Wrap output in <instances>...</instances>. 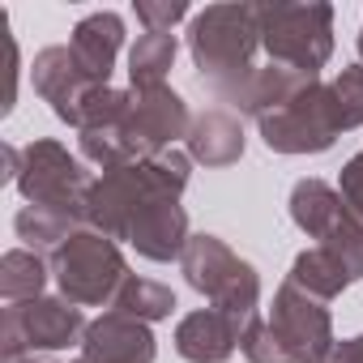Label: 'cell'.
Returning a JSON list of instances; mask_svg holds the SVG:
<instances>
[{
    "instance_id": "11",
    "label": "cell",
    "mask_w": 363,
    "mask_h": 363,
    "mask_svg": "<svg viewBox=\"0 0 363 363\" xmlns=\"http://www.w3.org/2000/svg\"><path fill=\"white\" fill-rule=\"evenodd\" d=\"M30 77H35V90L43 103H52L56 120L82 128L86 120V107L94 103L99 90H107L103 82H94L86 73V65L73 56V48H43L30 65Z\"/></svg>"
},
{
    "instance_id": "7",
    "label": "cell",
    "mask_w": 363,
    "mask_h": 363,
    "mask_svg": "<svg viewBox=\"0 0 363 363\" xmlns=\"http://www.w3.org/2000/svg\"><path fill=\"white\" fill-rule=\"evenodd\" d=\"M261 137L274 154H325L346 128L333 103V90L316 77L308 82L291 103H282L278 111L261 116Z\"/></svg>"
},
{
    "instance_id": "18",
    "label": "cell",
    "mask_w": 363,
    "mask_h": 363,
    "mask_svg": "<svg viewBox=\"0 0 363 363\" xmlns=\"http://www.w3.org/2000/svg\"><path fill=\"white\" fill-rule=\"evenodd\" d=\"M291 286H299V291H308L312 299H333V295H342L346 286H350V274H346V265L329 252V248H308V252H299L295 257V265H291V278H286Z\"/></svg>"
},
{
    "instance_id": "15",
    "label": "cell",
    "mask_w": 363,
    "mask_h": 363,
    "mask_svg": "<svg viewBox=\"0 0 363 363\" xmlns=\"http://www.w3.org/2000/svg\"><path fill=\"white\" fill-rule=\"evenodd\" d=\"M189 214L179 210V201H162L150 214L137 218V227L128 231V244L145 257V261H175L189 248Z\"/></svg>"
},
{
    "instance_id": "23",
    "label": "cell",
    "mask_w": 363,
    "mask_h": 363,
    "mask_svg": "<svg viewBox=\"0 0 363 363\" xmlns=\"http://www.w3.org/2000/svg\"><path fill=\"white\" fill-rule=\"evenodd\" d=\"M240 350L248 354V363H295L291 350L282 346V337L274 333V325L261 320V316L248 320V329H244V337H240Z\"/></svg>"
},
{
    "instance_id": "6",
    "label": "cell",
    "mask_w": 363,
    "mask_h": 363,
    "mask_svg": "<svg viewBox=\"0 0 363 363\" xmlns=\"http://www.w3.org/2000/svg\"><path fill=\"white\" fill-rule=\"evenodd\" d=\"M13 184L26 197V206L60 210V214H73V218L86 223V201H90L94 179L60 141H30L22 150Z\"/></svg>"
},
{
    "instance_id": "8",
    "label": "cell",
    "mask_w": 363,
    "mask_h": 363,
    "mask_svg": "<svg viewBox=\"0 0 363 363\" xmlns=\"http://www.w3.org/2000/svg\"><path fill=\"white\" fill-rule=\"evenodd\" d=\"M86 316L77 303L69 299H30V303H13L5 308V325H0V354L5 363H22V354L35 350H65L77 346L86 337Z\"/></svg>"
},
{
    "instance_id": "30",
    "label": "cell",
    "mask_w": 363,
    "mask_h": 363,
    "mask_svg": "<svg viewBox=\"0 0 363 363\" xmlns=\"http://www.w3.org/2000/svg\"><path fill=\"white\" fill-rule=\"evenodd\" d=\"M77 363H90V359H86V354H82V359H77Z\"/></svg>"
},
{
    "instance_id": "28",
    "label": "cell",
    "mask_w": 363,
    "mask_h": 363,
    "mask_svg": "<svg viewBox=\"0 0 363 363\" xmlns=\"http://www.w3.org/2000/svg\"><path fill=\"white\" fill-rule=\"evenodd\" d=\"M22 363H52V359H35V354H30V359H22Z\"/></svg>"
},
{
    "instance_id": "27",
    "label": "cell",
    "mask_w": 363,
    "mask_h": 363,
    "mask_svg": "<svg viewBox=\"0 0 363 363\" xmlns=\"http://www.w3.org/2000/svg\"><path fill=\"white\" fill-rule=\"evenodd\" d=\"M320 363H363V337H350V342L333 346Z\"/></svg>"
},
{
    "instance_id": "9",
    "label": "cell",
    "mask_w": 363,
    "mask_h": 363,
    "mask_svg": "<svg viewBox=\"0 0 363 363\" xmlns=\"http://www.w3.org/2000/svg\"><path fill=\"white\" fill-rule=\"evenodd\" d=\"M193 116L171 86L154 90H128V111H124V133L133 145V158H158L171 150L175 137H189Z\"/></svg>"
},
{
    "instance_id": "21",
    "label": "cell",
    "mask_w": 363,
    "mask_h": 363,
    "mask_svg": "<svg viewBox=\"0 0 363 363\" xmlns=\"http://www.w3.org/2000/svg\"><path fill=\"white\" fill-rule=\"evenodd\" d=\"M13 227H18V240H26L35 252H56L69 235H77V231H82V218L60 214V210H39V206H26V210H18Z\"/></svg>"
},
{
    "instance_id": "26",
    "label": "cell",
    "mask_w": 363,
    "mask_h": 363,
    "mask_svg": "<svg viewBox=\"0 0 363 363\" xmlns=\"http://www.w3.org/2000/svg\"><path fill=\"white\" fill-rule=\"evenodd\" d=\"M337 193H342V201H346V210L350 214H359L363 218V150L342 167V179H337Z\"/></svg>"
},
{
    "instance_id": "4",
    "label": "cell",
    "mask_w": 363,
    "mask_h": 363,
    "mask_svg": "<svg viewBox=\"0 0 363 363\" xmlns=\"http://www.w3.org/2000/svg\"><path fill=\"white\" fill-rule=\"evenodd\" d=\"M52 278L60 286V299L77 308H103L116 303L120 286L128 282V265L116 240H107L94 227H82L52 252Z\"/></svg>"
},
{
    "instance_id": "13",
    "label": "cell",
    "mask_w": 363,
    "mask_h": 363,
    "mask_svg": "<svg viewBox=\"0 0 363 363\" xmlns=\"http://www.w3.org/2000/svg\"><path fill=\"white\" fill-rule=\"evenodd\" d=\"M248 320L223 312V308H201V312H189L175 329V350L184 354L189 363H223L235 354L240 337H244Z\"/></svg>"
},
{
    "instance_id": "10",
    "label": "cell",
    "mask_w": 363,
    "mask_h": 363,
    "mask_svg": "<svg viewBox=\"0 0 363 363\" xmlns=\"http://www.w3.org/2000/svg\"><path fill=\"white\" fill-rule=\"evenodd\" d=\"M274 333L282 337V346L291 350L295 363H320L333 350V320L325 299H312L308 291L282 282L274 295V316H269Z\"/></svg>"
},
{
    "instance_id": "1",
    "label": "cell",
    "mask_w": 363,
    "mask_h": 363,
    "mask_svg": "<svg viewBox=\"0 0 363 363\" xmlns=\"http://www.w3.org/2000/svg\"><path fill=\"white\" fill-rule=\"evenodd\" d=\"M184 189H189V154L179 150L116 167L103 179H94L86 201V223L107 240H128L141 214H150L162 201H179Z\"/></svg>"
},
{
    "instance_id": "16",
    "label": "cell",
    "mask_w": 363,
    "mask_h": 363,
    "mask_svg": "<svg viewBox=\"0 0 363 363\" xmlns=\"http://www.w3.org/2000/svg\"><path fill=\"white\" fill-rule=\"evenodd\" d=\"M291 218H295V227H299L308 240L325 244V240L342 227L346 201H342L337 189L325 184V179H299V184L291 189Z\"/></svg>"
},
{
    "instance_id": "22",
    "label": "cell",
    "mask_w": 363,
    "mask_h": 363,
    "mask_svg": "<svg viewBox=\"0 0 363 363\" xmlns=\"http://www.w3.org/2000/svg\"><path fill=\"white\" fill-rule=\"evenodd\" d=\"M111 308L150 325V320H162V316L175 312V295H171V286H162V282H150V278L128 274V282L120 286V295H116Z\"/></svg>"
},
{
    "instance_id": "2",
    "label": "cell",
    "mask_w": 363,
    "mask_h": 363,
    "mask_svg": "<svg viewBox=\"0 0 363 363\" xmlns=\"http://www.w3.org/2000/svg\"><path fill=\"white\" fill-rule=\"evenodd\" d=\"M189 52L201 73V82L223 99L240 103L248 82L257 77V52H261V22L257 5H210L189 26Z\"/></svg>"
},
{
    "instance_id": "24",
    "label": "cell",
    "mask_w": 363,
    "mask_h": 363,
    "mask_svg": "<svg viewBox=\"0 0 363 363\" xmlns=\"http://www.w3.org/2000/svg\"><path fill=\"white\" fill-rule=\"evenodd\" d=\"M329 90H333L342 128H359V124H363V65L342 69V73L329 82Z\"/></svg>"
},
{
    "instance_id": "20",
    "label": "cell",
    "mask_w": 363,
    "mask_h": 363,
    "mask_svg": "<svg viewBox=\"0 0 363 363\" xmlns=\"http://www.w3.org/2000/svg\"><path fill=\"white\" fill-rule=\"evenodd\" d=\"M48 261L30 248H13L0 257V295H5V303H30L43 295V282H48Z\"/></svg>"
},
{
    "instance_id": "12",
    "label": "cell",
    "mask_w": 363,
    "mask_h": 363,
    "mask_svg": "<svg viewBox=\"0 0 363 363\" xmlns=\"http://www.w3.org/2000/svg\"><path fill=\"white\" fill-rule=\"evenodd\" d=\"M82 354L90 363H154L158 346H154V333L145 320L111 308L99 320H90V329L82 337Z\"/></svg>"
},
{
    "instance_id": "14",
    "label": "cell",
    "mask_w": 363,
    "mask_h": 363,
    "mask_svg": "<svg viewBox=\"0 0 363 363\" xmlns=\"http://www.w3.org/2000/svg\"><path fill=\"white\" fill-rule=\"evenodd\" d=\"M69 48H73V56L86 65V73L107 86L111 65H116V56H120V48H124V18L111 13V9L86 13V18L73 26V43H69Z\"/></svg>"
},
{
    "instance_id": "17",
    "label": "cell",
    "mask_w": 363,
    "mask_h": 363,
    "mask_svg": "<svg viewBox=\"0 0 363 363\" xmlns=\"http://www.w3.org/2000/svg\"><path fill=\"white\" fill-rule=\"evenodd\" d=\"M244 154V128H240V116L214 107V111H201L189 128V158L206 162V167H227Z\"/></svg>"
},
{
    "instance_id": "5",
    "label": "cell",
    "mask_w": 363,
    "mask_h": 363,
    "mask_svg": "<svg viewBox=\"0 0 363 363\" xmlns=\"http://www.w3.org/2000/svg\"><path fill=\"white\" fill-rule=\"evenodd\" d=\"M179 269H184V278H189L193 291H201L210 299V308H223V312H231L240 320L257 316L261 278L218 235H193L189 248H184V257H179Z\"/></svg>"
},
{
    "instance_id": "3",
    "label": "cell",
    "mask_w": 363,
    "mask_h": 363,
    "mask_svg": "<svg viewBox=\"0 0 363 363\" xmlns=\"http://www.w3.org/2000/svg\"><path fill=\"white\" fill-rule=\"evenodd\" d=\"M261 52L269 65L316 77L333 56V9L329 5H257Z\"/></svg>"
},
{
    "instance_id": "25",
    "label": "cell",
    "mask_w": 363,
    "mask_h": 363,
    "mask_svg": "<svg viewBox=\"0 0 363 363\" xmlns=\"http://www.w3.org/2000/svg\"><path fill=\"white\" fill-rule=\"evenodd\" d=\"M189 18V5L184 0H137V22L145 30H162L171 35L175 22H184Z\"/></svg>"
},
{
    "instance_id": "19",
    "label": "cell",
    "mask_w": 363,
    "mask_h": 363,
    "mask_svg": "<svg viewBox=\"0 0 363 363\" xmlns=\"http://www.w3.org/2000/svg\"><path fill=\"white\" fill-rule=\"evenodd\" d=\"M175 52H179L175 35H162V30H145V35H137L133 52H128V77H133V90H154V86H162V77H167L171 65H175Z\"/></svg>"
},
{
    "instance_id": "29",
    "label": "cell",
    "mask_w": 363,
    "mask_h": 363,
    "mask_svg": "<svg viewBox=\"0 0 363 363\" xmlns=\"http://www.w3.org/2000/svg\"><path fill=\"white\" fill-rule=\"evenodd\" d=\"M359 56H363V30H359Z\"/></svg>"
}]
</instances>
